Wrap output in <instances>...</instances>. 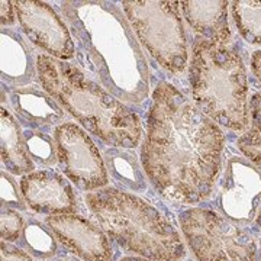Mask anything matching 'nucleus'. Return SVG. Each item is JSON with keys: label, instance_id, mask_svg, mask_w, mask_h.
I'll list each match as a JSON object with an SVG mask.
<instances>
[{"label": "nucleus", "instance_id": "f257e3e1", "mask_svg": "<svg viewBox=\"0 0 261 261\" xmlns=\"http://www.w3.org/2000/svg\"><path fill=\"white\" fill-rule=\"evenodd\" d=\"M224 149L225 135L218 123L176 86L157 84L140 160L160 195L183 205L206 200L221 174Z\"/></svg>", "mask_w": 261, "mask_h": 261}, {"label": "nucleus", "instance_id": "f03ea898", "mask_svg": "<svg viewBox=\"0 0 261 261\" xmlns=\"http://www.w3.org/2000/svg\"><path fill=\"white\" fill-rule=\"evenodd\" d=\"M60 5L79 68L130 109L142 108L149 96L148 64L121 8L94 0Z\"/></svg>", "mask_w": 261, "mask_h": 261}, {"label": "nucleus", "instance_id": "7ed1b4c3", "mask_svg": "<svg viewBox=\"0 0 261 261\" xmlns=\"http://www.w3.org/2000/svg\"><path fill=\"white\" fill-rule=\"evenodd\" d=\"M35 64L41 87L84 130L111 147L132 149L140 144V116L77 65L47 54H38Z\"/></svg>", "mask_w": 261, "mask_h": 261}, {"label": "nucleus", "instance_id": "20e7f679", "mask_svg": "<svg viewBox=\"0 0 261 261\" xmlns=\"http://www.w3.org/2000/svg\"><path fill=\"white\" fill-rule=\"evenodd\" d=\"M96 224L125 252L152 261H180L186 247L176 226L140 196L105 187L86 193Z\"/></svg>", "mask_w": 261, "mask_h": 261}, {"label": "nucleus", "instance_id": "39448f33", "mask_svg": "<svg viewBox=\"0 0 261 261\" xmlns=\"http://www.w3.org/2000/svg\"><path fill=\"white\" fill-rule=\"evenodd\" d=\"M189 84L193 103L215 123L235 132L248 128V77L235 49L203 38L196 39Z\"/></svg>", "mask_w": 261, "mask_h": 261}, {"label": "nucleus", "instance_id": "423d86ee", "mask_svg": "<svg viewBox=\"0 0 261 261\" xmlns=\"http://www.w3.org/2000/svg\"><path fill=\"white\" fill-rule=\"evenodd\" d=\"M121 5L130 28L149 56L170 73H183L189 53L178 2L132 0Z\"/></svg>", "mask_w": 261, "mask_h": 261}, {"label": "nucleus", "instance_id": "0eeeda50", "mask_svg": "<svg viewBox=\"0 0 261 261\" xmlns=\"http://www.w3.org/2000/svg\"><path fill=\"white\" fill-rule=\"evenodd\" d=\"M189 248L199 261H255L252 233L211 209L190 207L178 215Z\"/></svg>", "mask_w": 261, "mask_h": 261}, {"label": "nucleus", "instance_id": "6e6552de", "mask_svg": "<svg viewBox=\"0 0 261 261\" xmlns=\"http://www.w3.org/2000/svg\"><path fill=\"white\" fill-rule=\"evenodd\" d=\"M60 170L82 192H94L109 185L103 155L87 130L74 122L57 125L53 132Z\"/></svg>", "mask_w": 261, "mask_h": 261}, {"label": "nucleus", "instance_id": "1a4fd4ad", "mask_svg": "<svg viewBox=\"0 0 261 261\" xmlns=\"http://www.w3.org/2000/svg\"><path fill=\"white\" fill-rule=\"evenodd\" d=\"M216 206L233 222L248 224L261 206V170L229 149L216 180Z\"/></svg>", "mask_w": 261, "mask_h": 261}, {"label": "nucleus", "instance_id": "9d476101", "mask_svg": "<svg viewBox=\"0 0 261 261\" xmlns=\"http://www.w3.org/2000/svg\"><path fill=\"white\" fill-rule=\"evenodd\" d=\"M13 5L19 25L34 45L61 61L74 58L75 47L71 32L53 6L37 0H18Z\"/></svg>", "mask_w": 261, "mask_h": 261}, {"label": "nucleus", "instance_id": "9b49d317", "mask_svg": "<svg viewBox=\"0 0 261 261\" xmlns=\"http://www.w3.org/2000/svg\"><path fill=\"white\" fill-rule=\"evenodd\" d=\"M44 224L57 241L83 261H115L112 240L99 225L79 214L51 215Z\"/></svg>", "mask_w": 261, "mask_h": 261}, {"label": "nucleus", "instance_id": "f8f14e48", "mask_svg": "<svg viewBox=\"0 0 261 261\" xmlns=\"http://www.w3.org/2000/svg\"><path fill=\"white\" fill-rule=\"evenodd\" d=\"M25 203L39 215L77 214L79 202L68 178L53 170H38L19 181Z\"/></svg>", "mask_w": 261, "mask_h": 261}, {"label": "nucleus", "instance_id": "ddd939ff", "mask_svg": "<svg viewBox=\"0 0 261 261\" xmlns=\"http://www.w3.org/2000/svg\"><path fill=\"white\" fill-rule=\"evenodd\" d=\"M8 92L12 109L16 113V119L23 128H51L60 122L64 123L65 111L49 94L41 87V84L5 87Z\"/></svg>", "mask_w": 261, "mask_h": 261}, {"label": "nucleus", "instance_id": "4468645a", "mask_svg": "<svg viewBox=\"0 0 261 261\" xmlns=\"http://www.w3.org/2000/svg\"><path fill=\"white\" fill-rule=\"evenodd\" d=\"M183 18L189 27L200 37L219 45H228L232 34L228 20V6L226 0H212V2H178Z\"/></svg>", "mask_w": 261, "mask_h": 261}, {"label": "nucleus", "instance_id": "2eb2a0df", "mask_svg": "<svg viewBox=\"0 0 261 261\" xmlns=\"http://www.w3.org/2000/svg\"><path fill=\"white\" fill-rule=\"evenodd\" d=\"M0 74L8 87L28 86L37 75V64L22 35L9 28L0 32Z\"/></svg>", "mask_w": 261, "mask_h": 261}, {"label": "nucleus", "instance_id": "dca6fc26", "mask_svg": "<svg viewBox=\"0 0 261 261\" xmlns=\"http://www.w3.org/2000/svg\"><path fill=\"white\" fill-rule=\"evenodd\" d=\"M0 151L2 164L8 173L25 176L34 171L35 164L25 147L20 123L5 106L0 109Z\"/></svg>", "mask_w": 261, "mask_h": 261}, {"label": "nucleus", "instance_id": "f3484780", "mask_svg": "<svg viewBox=\"0 0 261 261\" xmlns=\"http://www.w3.org/2000/svg\"><path fill=\"white\" fill-rule=\"evenodd\" d=\"M102 155L112 181L123 192H145L147 180L141 160L130 148L102 147Z\"/></svg>", "mask_w": 261, "mask_h": 261}, {"label": "nucleus", "instance_id": "a211bd4d", "mask_svg": "<svg viewBox=\"0 0 261 261\" xmlns=\"http://www.w3.org/2000/svg\"><path fill=\"white\" fill-rule=\"evenodd\" d=\"M229 5L240 35L251 45H261V0H235Z\"/></svg>", "mask_w": 261, "mask_h": 261}, {"label": "nucleus", "instance_id": "6ab92c4d", "mask_svg": "<svg viewBox=\"0 0 261 261\" xmlns=\"http://www.w3.org/2000/svg\"><path fill=\"white\" fill-rule=\"evenodd\" d=\"M22 135L29 157L35 166L49 168L58 164L56 141L54 135L49 134V128H23Z\"/></svg>", "mask_w": 261, "mask_h": 261}, {"label": "nucleus", "instance_id": "aec40b11", "mask_svg": "<svg viewBox=\"0 0 261 261\" xmlns=\"http://www.w3.org/2000/svg\"><path fill=\"white\" fill-rule=\"evenodd\" d=\"M237 147L261 170V92L250 99V126L237 141Z\"/></svg>", "mask_w": 261, "mask_h": 261}, {"label": "nucleus", "instance_id": "412c9836", "mask_svg": "<svg viewBox=\"0 0 261 261\" xmlns=\"http://www.w3.org/2000/svg\"><path fill=\"white\" fill-rule=\"evenodd\" d=\"M20 238L27 251L39 260H48L58 254L56 235L37 219H29L25 224Z\"/></svg>", "mask_w": 261, "mask_h": 261}, {"label": "nucleus", "instance_id": "4be33fe9", "mask_svg": "<svg viewBox=\"0 0 261 261\" xmlns=\"http://www.w3.org/2000/svg\"><path fill=\"white\" fill-rule=\"evenodd\" d=\"M25 228L23 218L18 214V211L10 207H2V216H0V233L2 241L6 243H15L22 237Z\"/></svg>", "mask_w": 261, "mask_h": 261}, {"label": "nucleus", "instance_id": "5701e85b", "mask_svg": "<svg viewBox=\"0 0 261 261\" xmlns=\"http://www.w3.org/2000/svg\"><path fill=\"white\" fill-rule=\"evenodd\" d=\"M0 200H2V207L20 209V211L27 209V203L23 200L22 193L18 190L15 178L5 170H2L0 173Z\"/></svg>", "mask_w": 261, "mask_h": 261}, {"label": "nucleus", "instance_id": "b1692460", "mask_svg": "<svg viewBox=\"0 0 261 261\" xmlns=\"http://www.w3.org/2000/svg\"><path fill=\"white\" fill-rule=\"evenodd\" d=\"M0 261H34L29 252L20 250L10 243L2 241L0 244Z\"/></svg>", "mask_w": 261, "mask_h": 261}, {"label": "nucleus", "instance_id": "393cba45", "mask_svg": "<svg viewBox=\"0 0 261 261\" xmlns=\"http://www.w3.org/2000/svg\"><path fill=\"white\" fill-rule=\"evenodd\" d=\"M2 6V13H0V22H2V27L3 28H9L13 27L16 23V10H15V5L13 2L9 0H3L0 3Z\"/></svg>", "mask_w": 261, "mask_h": 261}, {"label": "nucleus", "instance_id": "a878e982", "mask_svg": "<svg viewBox=\"0 0 261 261\" xmlns=\"http://www.w3.org/2000/svg\"><path fill=\"white\" fill-rule=\"evenodd\" d=\"M251 70L257 80L261 83V49L254 51L251 56Z\"/></svg>", "mask_w": 261, "mask_h": 261}, {"label": "nucleus", "instance_id": "bb28decb", "mask_svg": "<svg viewBox=\"0 0 261 261\" xmlns=\"http://www.w3.org/2000/svg\"><path fill=\"white\" fill-rule=\"evenodd\" d=\"M41 261H80L75 255H68V254H57L54 257L48 258V260H41Z\"/></svg>", "mask_w": 261, "mask_h": 261}, {"label": "nucleus", "instance_id": "cd10ccee", "mask_svg": "<svg viewBox=\"0 0 261 261\" xmlns=\"http://www.w3.org/2000/svg\"><path fill=\"white\" fill-rule=\"evenodd\" d=\"M119 261H152V260H148V258H142V257H123L122 260Z\"/></svg>", "mask_w": 261, "mask_h": 261}, {"label": "nucleus", "instance_id": "c85d7f7f", "mask_svg": "<svg viewBox=\"0 0 261 261\" xmlns=\"http://www.w3.org/2000/svg\"><path fill=\"white\" fill-rule=\"evenodd\" d=\"M257 224H258V226L261 228V209H260V212H258V216H257ZM258 261H261V250H260V254H258Z\"/></svg>", "mask_w": 261, "mask_h": 261}]
</instances>
